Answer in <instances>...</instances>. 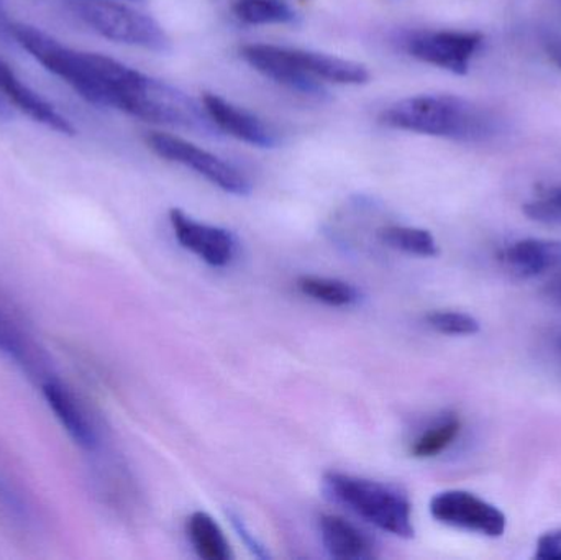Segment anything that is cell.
<instances>
[{"mask_svg":"<svg viewBox=\"0 0 561 560\" xmlns=\"http://www.w3.org/2000/svg\"><path fill=\"white\" fill-rule=\"evenodd\" d=\"M5 30L43 68L75 89L89 104L118 108L134 68L101 53L71 48L26 23L9 22Z\"/></svg>","mask_w":561,"mask_h":560,"instance_id":"1","label":"cell"},{"mask_svg":"<svg viewBox=\"0 0 561 560\" xmlns=\"http://www.w3.org/2000/svg\"><path fill=\"white\" fill-rule=\"evenodd\" d=\"M379 122L396 130L458 141H486L501 130V121L493 112L448 94L402 99L382 111Z\"/></svg>","mask_w":561,"mask_h":560,"instance_id":"2","label":"cell"},{"mask_svg":"<svg viewBox=\"0 0 561 560\" xmlns=\"http://www.w3.org/2000/svg\"><path fill=\"white\" fill-rule=\"evenodd\" d=\"M323 489L335 502L381 532L398 538H414L411 502L396 487L348 473L329 472L323 476Z\"/></svg>","mask_w":561,"mask_h":560,"instance_id":"3","label":"cell"},{"mask_svg":"<svg viewBox=\"0 0 561 560\" xmlns=\"http://www.w3.org/2000/svg\"><path fill=\"white\" fill-rule=\"evenodd\" d=\"M71 12L92 32L111 42L154 53L171 52V38L163 26L134 7L115 0H71Z\"/></svg>","mask_w":561,"mask_h":560,"instance_id":"4","label":"cell"},{"mask_svg":"<svg viewBox=\"0 0 561 560\" xmlns=\"http://www.w3.org/2000/svg\"><path fill=\"white\" fill-rule=\"evenodd\" d=\"M147 145L158 157L191 168L226 193L236 194V196H249L252 193L249 178L239 168L184 138L151 132L147 135Z\"/></svg>","mask_w":561,"mask_h":560,"instance_id":"5","label":"cell"},{"mask_svg":"<svg viewBox=\"0 0 561 560\" xmlns=\"http://www.w3.org/2000/svg\"><path fill=\"white\" fill-rule=\"evenodd\" d=\"M431 515L442 525L501 538L506 532V516L497 506L465 490H448L432 499Z\"/></svg>","mask_w":561,"mask_h":560,"instance_id":"6","label":"cell"},{"mask_svg":"<svg viewBox=\"0 0 561 560\" xmlns=\"http://www.w3.org/2000/svg\"><path fill=\"white\" fill-rule=\"evenodd\" d=\"M483 36L470 32H415L404 39V49L419 61L455 75H467Z\"/></svg>","mask_w":561,"mask_h":560,"instance_id":"7","label":"cell"},{"mask_svg":"<svg viewBox=\"0 0 561 560\" xmlns=\"http://www.w3.org/2000/svg\"><path fill=\"white\" fill-rule=\"evenodd\" d=\"M242 58L265 78L278 82L280 85L302 92V94H325L323 82L313 78L299 58V49L283 48V46L245 45L240 49Z\"/></svg>","mask_w":561,"mask_h":560,"instance_id":"8","label":"cell"},{"mask_svg":"<svg viewBox=\"0 0 561 560\" xmlns=\"http://www.w3.org/2000/svg\"><path fill=\"white\" fill-rule=\"evenodd\" d=\"M170 222L178 242L207 265L224 268L236 259L237 240L229 230L199 222L181 209L170 210Z\"/></svg>","mask_w":561,"mask_h":560,"instance_id":"9","label":"cell"},{"mask_svg":"<svg viewBox=\"0 0 561 560\" xmlns=\"http://www.w3.org/2000/svg\"><path fill=\"white\" fill-rule=\"evenodd\" d=\"M9 108L32 118L36 124L61 135L76 134L75 125L55 105L49 104L38 92L16 76V72L0 58V114Z\"/></svg>","mask_w":561,"mask_h":560,"instance_id":"10","label":"cell"},{"mask_svg":"<svg viewBox=\"0 0 561 560\" xmlns=\"http://www.w3.org/2000/svg\"><path fill=\"white\" fill-rule=\"evenodd\" d=\"M203 107L217 130L226 132L237 140L260 148H273L278 144V134L272 125L220 95L206 92L203 95Z\"/></svg>","mask_w":561,"mask_h":560,"instance_id":"11","label":"cell"},{"mask_svg":"<svg viewBox=\"0 0 561 560\" xmlns=\"http://www.w3.org/2000/svg\"><path fill=\"white\" fill-rule=\"evenodd\" d=\"M39 385H42L46 404L61 424L62 430L75 441L76 446L84 450L98 449V430L78 397L55 377L46 378Z\"/></svg>","mask_w":561,"mask_h":560,"instance_id":"12","label":"cell"},{"mask_svg":"<svg viewBox=\"0 0 561 560\" xmlns=\"http://www.w3.org/2000/svg\"><path fill=\"white\" fill-rule=\"evenodd\" d=\"M0 354L22 368L26 375L39 380V384L51 377L42 348L23 331L22 325L3 312H0Z\"/></svg>","mask_w":561,"mask_h":560,"instance_id":"13","label":"cell"},{"mask_svg":"<svg viewBox=\"0 0 561 560\" xmlns=\"http://www.w3.org/2000/svg\"><path fill=\"white\" fill-rule=\"evenodd\" d=\"M504 262L511 272L523 278H534L543 273H561L560 240L524 239L504 252Z\"/></svg>","mask_w":561,"mask_h":560,"instance_id":"14","label":"cell"},{"mask_svg":"<svg viewBox=\"0 0 561 560\" xmlns=\"http://www.w3.org/2000/svg\"><path fill=\"white\" fill-rule=\"evenodd\" d=\"M319 529L323 546L332 558L343 560L375 558V546L371 539L342 516H320Z\"/></svg>","mask_w":561,"mask_h":560,"instance_id":"15","label":"cell"},{"mask_svg":"<svg viewBox=\"0 0 561 560\" xmlns=\"http://www.w3.org/2000/svg\"><path fill=\"white\" fill-rule=\"evenodd\" d=\"M299 55L307 71L323 84L335 82V84L359 85L369 81L368 69L359 62L325 55V53L307 52V49H299Z\"/></svg>","mask_w":561,"mask_h":560,"instance_id":"16","label":"cell"},{"mask_svg":"<svg viewBox=\"0 0 561 560\" xmlns=\"http://www.w3.org/2000/svg\"><path fill=\"white\" fill-rule=\"evenodd\" d=\"M187 536L197 556L206 560H229L233 558L229 541L219 523L204 512H196L187 519Z\"/></svg>","mask_w":561,"mask_h":560,"instance_id":"17","label":"cell"},{"mask_svg":"<svg viewBox=\"0 0 561 560\" xmlns=\"http://www.w3.org/2000/svg\"><path fill=\"white\" fill-rule=\"evenodd\" d=\"M297 288L307 298L335 308L355 305L359 299L358 289L343 279L325 276L304 275L297 279Z\"/></svg>","mask_w":561,"mask_h":560,"instance_id":"18","label":"cell"},{"mask_svg":"<svg viewBox=\"0 0 561 560\" xmlns=\"http://www.w3.org/2000/svg\"><path fill=\"white\" fill-rule=\"evenodd\" d=\"M232 12L247 25H284L296 20L286 0H236Z\"/></svg>","mask_w":561,"mask_h":560,"instance_id":"19","label":"cell"},{"mask_svg":"<svg viewBox=\"0 0 561 560\" xmlns=\"http://www.w3.org/2000/svg\"><path fill=\"white\" fill-rule=\"evenodd\" d=\"M385 245L417 256H437L438 245L428 230L408 226H386L378 230Z\"/></svg>","mask_w":561,"mask_h":560,"instance_id":"20","label":"cell"},{"mask_svg":"<svg viewBox=\"0 0 561 560\" xmlns=\"http://www.w3.org/2000/svg\"><path fill=\"white\" fill-rule=\"evenodd\" d=\"M460 431L461 423L458 418L450 416L438 421L437 424L428 427L424 434H421L414 441L411 447V456L415 459H431V457L440 456L457 441Z\"/></svg>","mask_w":561,"mask_h":560,"instance_id":"21","label":"cell"},{"mask_svg":"<svg viewBox=\"0 0 561 560\" xmlns=\"http://www.w3.org/2000/svg\"><path fill=\"white\" fill-rule=\"evenodd\" d=\"M427 322L440 334L473 335L480 332V322L465 312L434 311L427 315Z\"/></svg>","mask_w":561,"mask_h":560,"instance_id":"22","label":"cell"},{"mask_svg":"<svg viewBox=\"0 0 561 560\" xmlns=\"http://www.w3.org/2000/svg\"><path fill=\"white\" fill-rule=\"evenodd\" d=\"M524 214L543 224H561V186L543 191L539 199L527 203Z\"/></svg>","mask_w":561,"mask_h":560,"instance_id":"23","label":"cell"},{"mask_svg":"<svg viewBox=\"0 0 561 560\" xmlns=\"http://www.w3.org/2000/svg\"><path fill=\"white\" fill-rule=\"evenodd\" d=\"M0 508L19 525H25L28 522L30 512L25 500L2 472H0Z\"/></svg>","mask_w":561,"mask_h":560,"instance_id":"24","label":"cell"},{"mask_svg":"<svg viewBox=\"0 0 561 560\" xmlns=\"http://www.w3.org/2000/svg\"><path fill=\"white\" fill-rule=\"evenodd\" d=\"M536 558L561 560V529L540 536L539 542H537Z\"/></svg>","mask_w":561,"mask_h":560,"instance_id":"25","label":"cell"},{"mask_svg":"<svg viewBox=\"0 0 561 560\" xmlns=\"http://www.w3.org/2000/svg\"><path fill=\"white\" fill-rule=\"evenodd\" d=\"M232 518L233 526H236L237 532L240 533V538H243V541H245V545L249 546L250 549H252L253 555L259 556V558H266L265 549H263L262 545H259L256 542V539L252 538V535H250L249 529L245 528V525H243L242 519L237 518V516H230Z\"/></svg>","mask_w":561,"mask_h":560,"instance_id":"26","label":"cell"},{"mask_svg":"<svg viewBox=\"0 0 561 560\" xmlns=\"http://www.w3.org/2000/svg\"><path fill=\"white\" fill-rule=\"evenodd\" d=\"M543 43H546L547 55H549V58L561 69V36H547Z\"/></svg>","mask_w":561,"mask_h":560,"instance_id":"27","label":"cell"},{"mask_svg":"<svg viewBox=\"0 0 561 560\" xmlns=\"http://www.w3.org/2000/svg\"><path fill=\"white\" fill-rule=\"evenodd\" d=\"M7 23H9V20H7L5 0H0V25L5 26Z\"/></svg>","mask_w":561,"mask_h":560,"instance_id":"28","label":"cell"},{"mask_svg":"<svg viewBox=\"0 0 561 560\" xmlns=\"http://www.w3.org/2000/svg\"><path fill=\"white\" fill-rule=\"evenodd\" d=\"M552 295L556 296L557 301L561 305V282L556 283V286L552 288Z\"/></svg>","mask_w":561,"mask_h":560,"instance_id":"29","label":"cell"}]
</instances>
